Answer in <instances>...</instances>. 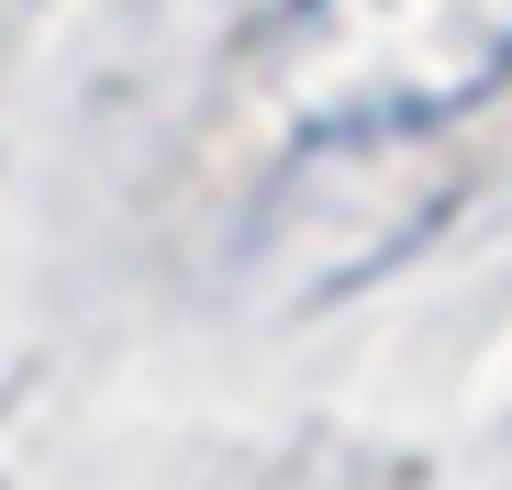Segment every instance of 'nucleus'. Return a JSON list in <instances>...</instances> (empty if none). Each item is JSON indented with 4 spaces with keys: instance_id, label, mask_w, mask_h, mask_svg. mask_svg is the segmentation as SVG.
I'll use <instances>...</instances> for the list:
<instances>
[{
    "instance_id": "nucleus-1",
    "label": "nucleus",
    "mask_w": 512,
    "mask_h": 490,
    "mask_svg": "<svg viewBox=\"0 0 512 490\" xmlns=\"http://www.w3.org/2000/svg\"><path fill=\"white\" fill-rule=\"evenodd\" d=\"M512 78V0H279L256 101L301 145H401Z\"/></svg>"
}]
</instances>
